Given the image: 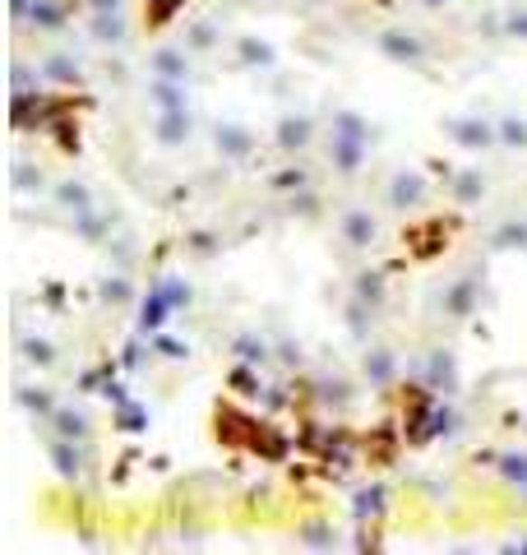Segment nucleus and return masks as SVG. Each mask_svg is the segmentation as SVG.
Segmentation results:
<instances>
[{"instance_id":"nucleus-1","label":"nucleus","mask_w":527,"mask_h":555,"mask_svg":"<svg viewBox=\"0 0 527 555\" xmlns=\"http://www.w3.org/2000/svg\"><path fill=\"white\" fill-rule=\"evenodd\" d=\"M444 130H449V139L467 153H481V148H495L500 144V126L481 121V116H454V121H444Z\"/></svg>"},{"instance_id":"nucleus-2","label":"nucleus","mask_w":527,"mask_h":555,"mask_svg":"<svg viewBox=\"0 0 527 555\" xmlns=\"http://www.w3.org/2000/svg\"><path fill=\"white\" fill-rule=\"evenodd\" d=\"M430 194V181L417 172V167H398L389 176V190H384V204L389 209H417L421 200Z\"/></svg>"},{"instance_id":"nucleus-3","label":"nucleus","mask_w":527,"mask_h":555,"mask_svg":"<svg viewBox=\"0 0 527 555\" xmlns=\"http://www.w3.org/2000/svg\"><path fill=\"white\" fill-rule=\"evenodd\" d=\"M375 47H380V56H389L393 65H421L426 61V42L417 33H408V28H384L380 37H375Z\"/></svg>"},{"instance_id":"nucleus-4","label":"nucleus","mask_w":527,"mask_h":555,"mask_svg":"<svg viewBox=\"0 0 527 555\" xmlns=\"http://www.w3.org/2000/svg\"><path fill=\"white\" fill-rule=\"evenodd\" d=\"M213 148H218V157H227V163H246V157L255 153V130L236 126V121H222L213 130Z\"/></svg>"},{"instance_id":"nucleus-5","label":"nucleus","mask_w":527,"mask_h":555,"mask_svg":"<svg viewBox=\"0 0 527 555\" xmlns=\"http://www.w3.org/2000/svg\"><path fill=\"white\" fill-rule=\"evenodd\" d=\"M190 135H194L190 107H181V111H157V116H153V139H157L162 148H181V144H190Z\"/></svg>"},{"instance_id":"nucleus-6","label":"nucleus","mask_w":527,"mask_h":555,"mask_svg":"<svg viewBox=\"0 0 527 555\" xmlns=\"http://www.w3.org/2000/svg\"><path fill=\"white\" fill-rule=\"evenodd\" d=\"M338 231H343V241L352 250H366V246H375V236H380V218L371 209H347L338 218Z\"/></svg>"},{"instance_id":"nucleus-7","label":"nucleus","mask_w":527,"mask_h":555,"mask_svg":"<svg viewBox=\"0 0 527 555\" xmlns=\"http://www.w3.org/2000/svg\"><path fill=\"white\" fill-rule=\"evenodd\" d=\"M476 296H481V273H463L458 283L444 287V315L449 320H467L476 310Z\"/></svg>"},{"instance_id":"nucleus-8","label":"nucleus","mask_w":527,"mask_h":555,"mask_svg":"<svg viewBox=\"0 0 527 555\" xmlns=\"http://www.w3.org/2000/svg\"><path fill=\"white\" fill-rule=\"evenodd\" d=\"M47 454H52V467L61 472V477H79V472H84V463H89L84 440H65V435H56V440L47 445Z\"/></svg>"},{"instance_id":"nucleus-9","label":"nucleus","mask_w":527,"mask_h":555,"mask_svg":"<svg viewBox=\"0 0 527 555\" xmlns=\"http://www.w3.org/2000/svg\"><path fill=\"white\" fill-rule=\"evenodd\" d=\"M148 102H153L157 111H181V107H190L185 79H162V74H153V79H148Z\"/></svg>"},{"instance_id":"nucleus-10","label":"nucleus","mask_w":527,"mask_h":555,"mask_svg":"<svg viewBox=\"0 0 527 555\" xmlns=\"http://www.w3.org/2000/svg\"><path fill=\"white\" fill-rule=\"evenodd\" d=\"M236 61L246 70H273L278 65V47L264 42V37H255V33H246V37H236Z\"/></svg>"},{"instance_id":"nucleus-11","label":"nucleus","mask_w":527,"mask_h":555,"mask_svg":"<svg viewBox=\"0 0 527 555\" xmlns=\"http://www.w3.org/2000/svg\"><path fill=\"white\" fill-rule=\"evenodd\" d=\"M366 148H371V144L334 135V139H329V157H334V172H338V176H356V172H361V163H366Z\"/></svg>"},{"instance_id":"nucleus-12","label":"nucleus","mask_w":527,"mask_h":555,"mask_svg":"<svg viewBox=\"0 0 527 555\" xmlns=\"http://www.w3.org/2000/svg\"><path fill=\"white\" fill-rule=\"evenodd\" d=\"M315 139V126H310V116H282L278 121V148L282 153H296Z\"/></svg>"},{"instance_id":"nucleus-13","label":"nucleus","mask_w":527,"mask_h":555,"mask_svg":"<svg viewBox=\"0 0 527 555\" xmlns=\"http://www.w3.org/2000/svg\"><path fill=\"white\" fill-rule=\"evenodd\" d=\"M426 371H430V389H439V393H458V362H454V352H430V362H426Z\"/></svg>"},{"instance_id":"nucleus-14","label":"nucleus","mask_w":527,"mask_h":555,"mask_svg":"<svg viewBox=\"0 0 527 555\" xmlns=\"http://www.w3.org/2000/svg\"><path fill=\"white\" fill-rule=\"evenodd\" d=\"M89 33L98 37L102 47H120V42H126V19H120V10H93Z\"/></svg>"},{"instance_id":"nucleus-15","label":"nucleus","mask_w":527,"mask_h":555,"mask_svg":"<svg viewBox=\"0 0 527 555\" xmlns=\"http://www.w3.org/2000/svg\"><path fill=\"white\" fill-rule=\"evenodd\" d=\"M334 135L371 144V139H375V126H371V121H366V116H361V111H352V107H338V111H334Z\"/></svg>"},{"instance_id":"nucleus-16","label":"nucleus","mask_w":527,"mask_h":555,"mask_svg":"<svg viewBox=\"0 0 527 555\" xmlns=\"http://www.w3.org/2000/svg\"><path fill=\"white\" fill-rule=\"evenodd\" d=\"M361 371H366L371 384H389V380L398 375V356H393L389 347H371L366 356H361Z\"/></svg>"},{"instance_id":"nucleus-17","label":"nucleus","mask_w":527,"mask_h":555,"mask_svg":"<svg viewBox=\"0 0 527 555\" xmlns=\"http://www.w3.org/2000/svg\"><path fill=\"white\" fill-rule=\"evenodd\" d=\"M52 194H56V204H61L65 213H89V209H93V190H89L84 181H61Z\"/></svg>"},{"instance_id":"nucleus-18","label":"nucleus","mask_w":527,"mask_h":555,"mask_svg":"<svg viewBox=\"0 0 527 555\" xmlns=\"http://www.w3.org/2000/svg\"><path fill=\"white\" fill-rule=\"evenodd\" d=\"M28 24H33L37 33H61V28H65V5H61V0H33Z\"/></svg>"},{"instance_id":"nucleus-19","label":"nucleus","mask_w":527,"mask_h":555,"mask_svg":"<svg viewBox=\"0 0 527 555\" xmlns=\"http://www.w3.org/2000/svg\"><path fill=\"white\" fill-rule=\"evenodd\" d=\"M148 65H153V74H162V79H185V84H190V61H185V52H176V47L153 52Z\"/></svg>"},{"instance_id":"nucleus-20","label":"nucleus","mask_w":527,"mask_h":555,"mask_svg":"<svg viewBox=\"0 0 527 555\" xmlns=\"http://www.w3.org/2000/svg\"><path fill=\"white\" fill-rule=\"evenodd\" d=\"M352 296H356V301H366L371 310H380V306H384V273H375V268L356 273V283H352Z\"/></svg>"},{"instance_id":"nucleus-21","label":"nucleus","mask_w":527,"mask_h":555,"mask_svg":"<svg viewBox=\"0 0 527 555\" xmlns=\"http://www.w3.org/2000/svg\"><path fill=\"white\" fill-rule=\"evenodd\" d=\"M172 310H176V306L153 287V292H148V306H144V315H139V334H157L162 325H167V315H172Z\"/></svg>"},{"instance_id":"nucleus-22","label":"nucleus","mask_w":527,"mask_h":555,"mask_svg":"<svg viewBox=\"0 0 527 555\" xmlns=\"http://www.w3.org/2000/svg\"><path fill=\"white\" fill-rule=\"evenodd\" d=\"M52 426H56V435H65V440H89V417L79 408H56Z\"/></svg>"},{"instance_id":"nucleus-23","label":"nucleus","mask_w":527,"mask_h":555,"mask_svg":"<svg viewBox=\"0 0 527 555\" xmlns=\"http://www.w3.org/2000/svg\"><path fill=\"white\" fill-rule=\"evenodd\" d=\"M14 399H19V408H24V412H33V417H42V421H52V412L61 408V403L52 399V389H19V393H14Z\"/></svg>"},{"instance_id":"nucleus-24","label":"nucleus","mask_w":527,"mask_h":555,"mask_svg":"<svg viewBox=\"0 0 527 555\" xmlns=\"http://www.w3.org/2000/svg\"><path fill=\"white\" fill-rule=\"evenodd\" d=\"M481 194H485L481 172H476V167L458 172V181H454V200H458V204H481Z\"/></svg>"},{"instance_id":"nucleus-25","label":"nucleus","mask_w":527,"mask_h":555,"mask_svg":"<svg viewBox=\"0 0 527 555\" xmlns=\"http://www.w3.org/2000/svg\"><path fill=\"white\" fill-rule=\"evenodd\" d=\"M42 79H52V84H79V61H70V56H47V61H42Z\"/></svg>"},{"instance_id":"nucleus-26","label":"nucleus","mask_w":527,"mask_h":555,"mask_svg":"<svg viewBox=\"0 0 527 555\" xmlns=\"http://www.w3.org/2000/svg\"><path fill=\"white\" fill-rule=\"evenodd\" d=\"M111 222H107V213H98V209H89V213H74V231L84 236V241H102V231H107Z\"/></svg>"},{"instance_id":"nucleus-27","label":"nucleus","mask_w":527,"mask_h":555,"mask_svg":"<svg viewBox=\"0 0 527 555\" xmlns=\"http://www.w3.org/2000/svg\"><path fill=\"white\" fill-rule=\"evenodd\" d=\"M495 250H527V222L495 227Z\"/></svg>"},{"instance_id":"nucleus-28","label":"nucleus","mask_w":527,"mask_h":555,"mask_svg":"<svg viewBox=\"0 0 527 555\" xmlns=\"http://www.w3.org/2000/svg\"><path fill=\"white\" fill-rule=\"evenodd\" d=\"M500 477L518 491H527V454H504L500 458Z\"/></svg>"},{"instance_id":"nucleus-29","label":"nucleus","mask_w":527,"mask_h":555,"mask_svg":"<svg viewBox=\"0 0 527 555\" xmlns=\"http://www.w3.org/2000/svg\"><path fill=\"white\" fill-rule=\"evenodd\" d=\"M500 126V144L504 148H527V121L522 116H504V121H495Z\"/></svg>"},{"instance_id":"nucleus-30","label":"nucleus","mask_w":527,"mask_h":555,"mask_svg":"<svg viewBox=\"0 0 527 555\" xmlns=\"http://www.w3.org/2000/svg\"><path fill=\"white\" fill-rule=\"evenodd\" d=\"M10 185H14L19 194H33V190H42V172H37L33 163H14V172H10Z\"/></svg>"},{"instance_id":"nucleus-31","label":"nucleus","mask_w":527,"mask_h":555,"mask_svg":"<svg viewBox=\"0 0 527 555\" xmlns=\"http://www.w3.org/2000/svg\"><path fill=\"white\" fill-rule=\"evenodd\" d=\"M130 296H135V287H130V278H120V273H111L107 283H102V301H111V306H130Z\"/></svg>"},{"instance_id":"nucleus-32","label":"nucleus","mask_w":527,"mask_h":555,"mask_svg":"<svg viewBox=\"0 0 527 555\" xmlns=\"http://www.w3.org/2000/svg\"><path fill=\"white\" fill-rule=\"evenodd\" d=\"M371 315H375V310H371L366 301H356V296H352V301H347V329H352L356 338H366V329H371Z\"/></svg>"},{"instance_id":"nucleus-33","label":"nucleus","mask_w":527,"mask_h":555,"mask_svg":"<svg viewBox=\"0 0 527 555\" xmlns=\"http://www.w3.org/2000/svg\"><path fill=\"white\" fill-rule=\"evenodd\" d=\"M24 362H33V366H52V362H56V347H52L47 338H24Z\"/></svg>"},{"instance_id":"nucleus-34","label":"nucleus","mask_w":527,"mask_h":555,"mask_svg":"<svg viewBox=\"0 0 527 555\" xmlns=\"http://www.w3.org/2000/svg\"><path fill=\"white\" fill-rule=\"evenodd\" d=\"M334 528H324V523H310L306 532H301V546H310V550H334Z\"/></svg>"},{"instance_id":"nucleus-35","label":"nucleus","mask_w":527,"mask_h":555,"mask_svg":"<svg viewBox=\"0 0 527 555\" xmlns=\"http://www.w3.org/2000/svg\"><path fill=\"white\" fill-rule=\"evenodd\" d=\"M236 352H240V362H264V356H268V343L255 338V334H240V338H236Z\"/></svg>"},{"instance_id":"nucleus-36","label":"nucleus","mask_w":527,"mask_h":555,"mask_svg":"<svg viewBox=\"0 0 527 555\" xmlns=\"http://www.w3.org/2000/svg\"><path fill=\"white\" fill-rule=\"evenodd\" d=\"M157 292L167 296V301H172L176 310H181V306L190 301V283H185V278H162V283H157Z\"/></svg>"},{"instance_id":"nucleus-37","label":"nucleus","mask_w":527,"mask_h":555,"mask_svg":"<svg viewBox=\"0 0 527 555\" xmlns=\"http://www.w3.org/2000/svg\"><path fill=\"white\" fill-rule=\"evenodd\" d=\"M213 42H218V28H213V24H199V28L185 37L190 52H204V47H213Z\"/></svg>"},{"instance_id":"nucleus-38","label":"nucleus","mask_w":527,"mask_h":555,"mask_svg":"<svg viewBox=\"0 0 527 555\" xmlns=\"http://www.w3.org/2000/svg\"><path fill=\"white\" fill-rule=\"evenodd\" d=\"M430 430H435V435H454V430H458V412H454V408H435Z\"/></svg>"},{"instance_id":"nucleus-39","label":"nucleus","mask_w":527,"mask_h":555,"mask_svg":"<svg viewBox=\"0 0 527 555\" xmlns=\"http://www.w3.org/2000/svg\"><path fill=\"white\" fill-rule=\"evenodd\" d=\"M384 509V486H371L356 495V513H380Z\"/></svg>"},{"instance_id":"nucleus-40","label":"nucleus","mask_w":527,"mask_h":555,"mask_svg":"<svg viewBox=\"0 0 527 555\" xmlns=\"http://www.w3.org/2000/svg\"><path fill=\"white\" fill-rule=\"evenodd\" d=\"M504 33H509V37H518V42H527V10L504 14Z\"/></svg>"},{"instance_id":"nucleus-41","label":"nucleus","mask_w":527,"mask_h":555,"mask_svg":"<svg viewBox=\"0 0 527 555\" xmlns=\"http://www.w3.org/2000/svg\"><path fill=\"white\" fill-rule=\"evenodd\" d=\"M157 352H162V356H172V362L190 356V347H185V343H176V338H157Z\"/></svg>"},{"instance_id":"nucleus-42","label":"nucleus","mask_w":527,"mask_h":555,"mask_svg":"<svg viewBox=\"0 0 527 555\" xmlns=\"http://www.w3.org/2000/svg\"><path fill=\"white\" fill-rule=\"evenodd\" d=\"M120 426H126V430H144V408H120Z\"/></svg>"},{"instance_id":"nucleus-43","label":"nucleus","mask_w":527,"mask_h":555,"mask_svg":"<svg viewBox=\"0 0 527 555\" xmlns=\"http://www.w3.org/2000/svg\"><path fill=\"white\" fill-rule=\"evenodd\" d=\"M324 399H329V403H338V408H343V403H347V384H343V380L324 384Z\"/></svg>"},{"instance_id":"nucleus-44","label":"nucleus","mask_w":527,"mask_h":555,"mask_svg":"<svg viewBox=\"0 0 527 555\" xmlns=\"http://www.w3.org/2000/svg\"><path fill=\"white\" fill-rule=\"evenodd\" d=\"M14 5V19H28V10H33V0H10Z\"/></svg>"},{"instance_id":"nucleus-45","label":"nucleus","mask_w":527,"mask_h":555,"mask_svg":"<svg viewBox=\"0 0 527 555\" xmlns=\"http://www.w3.org/2000/svg\"><path fill=\"white\" fill-rule=\"evenodd\" d=\"M93 10H120V0H93Z\"/></svg>"},{"instance_id":"nucleus-46","label":"nucleus","mask_w":527,"mask_h":555,"mask_svg":"<svg viewBox=\"0 0 527 555\" xmlns=\"http://www.w3.org/2000/svg\"><path fill=\"white\" fill-rule=\"evenodd\" d=\"M421 5H430V10H439V5H449V0H421Z\"/></svg>"},{"instance_id":"nucleus-47","label":"nucleus","mask_w":527,"mask_h":555,"mask_svg":"<svg viewBox=\"0 0 527 555\" xmlns=\"http://www.w3.org/2000/svg\"><path fill=\"white\" fill-rule=\"evenodd\" d=\"M509 550H522V555H527V537H522V541H513V546H509Z\"/></svg>"}]
</instances>
